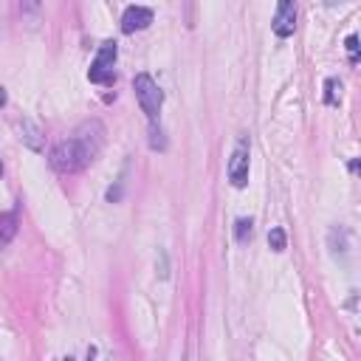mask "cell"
<instances>
[{"label":"cell","instance_id":"1","mask_svg":"<svg viewBox=\"0 0 361 361\" xmlns=\"http://www.w3.org/2000/svg\"><path fill=\"white\" fill-rule=\"evenodd\" d=\"M48 161H51V166H54L56 172H62V175H73V172L85 169V166L93 161V155L87 152V147L82 144V138L73 135V138L59 141V144L51 149Z\"/></svg>","mask_w":361,"mask_h":361},{"label":"cell","instance_id":"2","mask_svg":"<svg viewBox=\"0 0 361 361\" xmlns=\"http://www.w3.org/2000/svg\"><path fill=\"white\" fill-rule=\"evenodd\" d=\"M133 90H135V99H138L141 110L147 113V118L155 121L158 118V110H161V102H164V93H161L158 82L149 73H138L133 79Z\"/></svg>","mask_w":361,"mask_h":361},{"label":"cell","instance_id":"3","mask_svg":"<svg viewBox=\"0 0 361 361\" xmlns=\"http://www.w3.org/2000/svg\"><path fill=\"white\" fill-rule=\"evenodd\" d=\"M116 54H118V48H116V42H113V39L102 42V48H99V54H96V59H93L90 71H87V79H90V82H96V85H110V82H113Z\"/></svg>","mask_w":361,"mask_h":361},{"label":"cell","instance_id":"4","mask_svg":"<svg viewBox=\"0 0 361 361\" xmlns=\"http://www.w3.org/2000/svg\"><path fill=\"white\" fill-rule=\"evenodd\" d=\"M248 152H251V144H248V135H243L228 158V180L237 189H243L248 183Z\"/></svg>","mask_w":361,"mask_h":361},{"label":"cell","instance_id":"5","mask_svg":"<svg viewBox=\"0 0 361 361\" xmlns=\"http://www.w3.org/2000/svg\"><path fill=\"white\" fill-rule=\"evenodd\" d=\"M152 23V8L147 6H127L121 14V31L133 34V31H144Z\"/></svg>","mask_w":361,"mask_h":361},{"label":"cell","instance_id":"6","mask_svg":"<svg viewBox=\"0 0 361 361\" xmlns=\"http://www.w3.org/2000/svg\"><path fill=\"white\" fill-rule=\"evenodd\" d=\"M296 31V6L293 3H288V0H282L279 6H276V14H274V34L276 37H290Z\"/></svg>","mask_w":361,"mask_h":361},{"label":"cell","instance_id":"7","mask_svg":"<svg viewBox=\"0 0 361 361\" xmlns=\"http://www.w3.org/2000/svg\"><path fill=\"white\" fill-rule=\"evenodd\" d=\"M17 130H20V141H23L28 149H34V152L42 149V130H39L31 118H23V121L17 124Z\"/></svg>","mask_w":361,"mask_h":361},{"label":"cell","instance_id":"8","mask_svg":"<svg viewBox=\"0 0 361 361\" xmlns=\"http://www.w3.org/2000/svg\"><path fill=\"white\" fill-rule=\"evenodd\" d=\"M17 234V212H0V245L11 243Z\"/></svg>","mask_w":361,"mask_h":361},{"label":"cell","instance_id":"9","mask_svg":"<svg viewBox=\"0 0 361 361\" xmlns=\"http://www.w3.org/2000/svg\"><path fill=\"white\" fill-rule=\"evenodd\" d=\"M330 251H333V257H338V254H344L347 251V231L344 228H330Z\"/></svg>","mask_w":361,"mask_h":361},{"label":"cell","instance_id":"10","mask_svg":"<svg viewBox=\"0 0 361 361\" xmlns=\"http://www.w3.org/2000/svg\"><path fill=\"white\" fill-rule=\"evenodd\" d=\"M251 231H254L251 217H240V220L234 223V240H237V243H248V240H251Z\"/></svg>","mask_w":361,"mask_h":361},{"label":"cell","instance_id":"11","mask_svg":"<svg viewBox=\"0 0 361 361\" xmlns=\"http://www.w3.org/2000/svg\"><path fill=\"white\" fill-rule=\"evenodd\" d=\"M338 96H341V82L338 79H327L324 82V104L336 107L338 104Z\"/></svg>","mask_w":361,"mask_h":361},{"label":"cell","instance_id":"12","mask_svg":"<svg viewBox=\"0 0 361 361\" xmlns=\"http://www.w3.org/2000/svg\"><path fill=\"white\" fill-rule=\"evenodd\" d=\"M285 243H288L285 231H282L279 226H274V228L268 231V245H271V251H285Z\"/></svg>","mask_w":361,"mask_h":361},{"label":"cell","instance_id":"13","mask_svg":"<svg viewBox=\"0 0 361 361\" xmlns=\"http://www.w3.org/2000/svg\"><path fill=\"white\" fill-rule=\"evenodd\" d=\"M149 147H152V149H164V147H166L164 130H161V127H155V121H152V127H149Z\"/></svg>","mask_w":361,"mask_h":361},{"label":"cell","instance_id":"14","mask_svg":"<svg viewBox=\"0 0 361 361\" xmlns=\"http://www.w3.org/2000/svg\"><path fill=\"white\" fill-rule=\"evenodd\" d=\"M347 54H350V62H358V37L355 34L347 37Z\"/></svg>","mask_w":361,"mask_h":361},{"label":"cell","instance_id":"15","mask_svg":"<svg viewBox=\"0 0 361 361\" xmlns=\"http://www.w3.org/2000/svg\"><path fill=\"white\" fill-rule=\"evenodd\" d=\"M161 276H166V254L161 251Z\"/></svg>","mask_w":361,"mask_h":361},{"label":"cell","instance_id":"16","mask_svg":"<svg viewBox=\"0 0 361 361\" xmlns=\"http://www.w3.org/2000/svg\"><path fill=\"white\" fill-rule=\"evenodd\" d=\"M3 104H6V90L0 87V107H3Z\"/></svg>","mask_w":361,"mask_h":361},{"label":"cell","instance_id":"17","mask_svg":"<svg viewBox=\"0 0 361 361\" xmlns=\"http://www.w3.org/2000/svg\"><path fill=\"white\" fill-rule=\"evenodd\" d=\"M0 169H3V166H0Z\"/></svg>","mask_w":361,"mask_h":361},{"label":"cell","instance_id":"18","mask_svg":"<svg viewBox=\"0 0 361 361\" xmlns=\"http://www.w3.org/2000/svg\"><path fill=\"white\" fill-rule=\"evenodd\" d=\"M87 361H90V358H87Z\"/></svg>","mask_w":361,"mask_h":361}]
</instances>
